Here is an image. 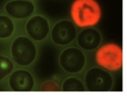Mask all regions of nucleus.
I'll return each mask as SVG.
<instances>
[{
  "mask_svg": "<svg viewBox=\"0 0 127 97\" xmlns=\"http://www.w3.org/2000/svg\"><path fill=\"white\" fill-rule=\"evenodd\" d=\"M77 26L71 20L63 19L56 21L51 28L50 39L54 45L60 47H67L76 41Z\"/></svg>",
  "mask_w": 127,
  "mask_h": 97,
  "instance_id": "423d86ee",
  "label": "nucleus"
},
{
  "mask_svg": "<svg viewBox=\"0 0 127 97\" xmlns=\"http://www.w3.org/2000/svg\"><path fill=\"white\" fill-rule=\"evenodd\" d=\"M60 87L62 92H84L86 90L84 80L74 75L65 78Z\"/></svg>",
  "mask_w": 127,
  "mask_h": 97,
  "instance_id": "f8f14e48",
  "label": "nucleus"
},
{
  "mask_svg": "<svg viewBox=\"0 0 127 97\" xmlns=\"http://www.w3.org/2000/svg\"><path fill=\"white\" fill-rule=\"evenodd\" d=\"M7 85L13 92H31L35 89L36 80L30 70L18 69L13 70L8 76Z\"/></svg>",
  "mask_w": 127,
  "mask_h": 97,
  "instance_id": "6e6552de",
  "label": "nucleus"
},
{
  "mask_svg": "<svg viewBox=\"0 0 127 97\" xmlns=\"http://www.w3.org/2000/svg\"><path fill=\"white\" fill-rule=\"evenodd\" d=\"M87 57L79 46H67L59 55V65L64 72L76 75L85 70Z\"/></svg>",
  "mask_w": 127,
  "mask_h": 97,
  "instance_id": "20e7f679",
  "label": "nucleus"
},
{
  "mask_svg": "<svg viewBox=\"0 0 127 97\" xmlns=\"http://www.w3.org/2000/svg\"><path fill=\"white\" fill-rule=\"evenodd\" d=\"M39 90L41 92H60L61 87L56 80H50L44 81L39 87Z\"/></svg>",
  "mask_w": 127,
  "mask_h": 97,
  "instance_id": "4468645a",
  "label": "nucleus"
},
{
  "mask_svg": "<svg viewBox=\"0 0 127 97\" xmlns=\"http://www.w3.org/2000/svg\"><path fill=\"white\" fill-rule=\"evenodd\" d=\"M96 65L109 72H117L124 67V51L117 44L109 43L100 45L95 50Z\"/></svg>",
  "mask_w": 127,
  "mask_h": 97,
  "instance_id": "7ed1b4c3",
  "label": "nucleus"
},
{
  "mask_svg": "<svg viewBox=\"0 0 127 97\" xmlns=\"http://www.w3.org/2000/svg\"><path fill=\"white\" fill-rule=\"evenodd\" d=\"M4 9L11 19L23 21L34 14L36 6L32 0H9L6 3Z\"/></svg>",
  "mask_w": 127,
  "mask_h": 97,
  "instance_id": "1a4fd4ad",
  "label": "nucleus"
},
{
  "mask_svg": "<svg viewBox=\"0 0 127 97\" xmlns=\"http://www.w3.org/2000/svg\"><path fill=\"white\" fill-rule=\"evenodd\" d=\"M15 69V63L12 58L7 55H0V81L10 75Z\"/></svg>",
  "mask_w": 127,
  "mask_h": 97,
  "instance_id": "ddd939ff",
  "label": "nucleus"
},
{
  "mask_svg": "<svg viewBox=\"0 0 127 97\" xmlns=\"http://www.w3.org/2000/svg\"><path fill=\"white\" fill-rule=\"evenodd\" d=\"M102 41V33L95 27L83 28L76 37V45L85 52L96 50L101 45Z\"/></svg>",
  "mask_w": 127,
  "mask_h": 97,
  "instance_id": "9d476101",
  "label": "nucleus"
},
{
  "mask_svg": "<svg viewBox=\"0 0 127 97\" xmlns=\"http://www.w3.org/2000/svg\"><path fill=\"white\" fill-rule=\"evenodd\" d=\"M71 18L79 28L95 27L101 19V7L95 0H74Z\"/></svg>",
  "mask_w": 127,
  "mask_h": 97,
  "instance_id": "f257e3e1",
  "label": "nucleus"
},
{
  "mask_svg": "<svg viewBox=\"0 0 127 97\" xmlns=\"http://www.w3.org/2000/svg\"><path fill=\"white\" fill-rule=\"evenodd\" d=\"M84 83L90 92H109L113 89L114 78L111 72L100 67H92L85 73Z\"/></svg>",
  "mask_w": 127,
  "mask_h": 97,
  "instance_id": "39448f33",
  "label": "nucleus"
},
{
  "mask_svg": "<svg viewBox=\"0 0 127 97\" xmlns=\"http://www.w3.org/2000/svg\"><path fill=\"white\" fill-rule=\"evenodd\" d=\"M16 23L7 14H0V40H7L14 35Z\"/></svg>",
  "mask_w": 127,
  "mask_h": 97,
  "instance_id": "9b49d317",
  "label": "nucleus"
},
{
  "mask_svg": "<svg viewBox=\"0 0 127 97\" xmlns=\"http://www.w3.org/2000/svg\"><path fill=\"white\" fill-rule=\"evenodd\" d=\"M51 28L49 20L42 14H33L24 25L26 35L36 43L46 41L49 37Z\"/></svg>",
  "mask_w": 127,
  "mask_h": 97,
  "instance_id": "0eeeda50",
  "label": "nucleus"
},
{
  "mask_svg": "<svg viewBox=\"0 0 127 97\" xmlns=\"http://www.w3.org/2000/svg\"><path fill=\"white\" fill-rule=\"evenodd\" d=\"M9 53L12 60L19 67L32 66L38 57V46L27 35H19L11 42Z\"/></svg>",
  "mask_w": 127,
  "mask_h": 97,
  "instance_id": "f03ea898",
  "label": "nucleus"
}]
</instances>
